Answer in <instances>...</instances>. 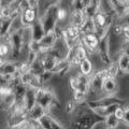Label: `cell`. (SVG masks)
<instances>
[{"instance_id": "obj_1", "label": "cell", "mask_w": 129, "mask_h": 129, "mask_svg": "<svg viewBox=\"0 0 129 129\" xmlns=\"http://www.w3.org/2000/svg\"><path fill=\"white\" fill-rule=\"evenodd\" d=\"M60 8L59 2H53L48 5L43 13L40 15V22H41L42 26L44 28L45 34H50V32L55 31V29L58 27V18L57 13Z\"/></svg>"}, {"instance_id": "obj_2", "label": "cell", "mask_w": 129, "mask_h": 129, "mask_svg": "<svg viewBox=\"0 0 129 129\" xmlns=\"http://www.w3.org/2000/svg\"><path fill=\"white\" fill-rule=\"evenodd\" d=\"M37 104L43 108L48 114L53 109H59V102L56 99L54 92L46 87H40L37 89Z\"/></svg>"}, {"instance_id": "obj_3", "label": "cell", "mask_w": 129, "mask_h": 129, "mask_svg": "<svg viewBox=\"0 0 129 129\" xmlns=\"http://www.w3.org/2000/svg\"><path fill=\"white\" fill-rule=\"evenodd\" d=\"M126 100L123 98H118L116 96H103L97 99L88 100L86 102L87 108L90 111H94L96 109H101V108H107L110 106H120L124 107L126 104Z\"/></svg>"}, {"instance_id": "obj_4", "label": "cell", "mask_w": 129, "mask_h": 129, "mask_svg": "<svg viewBox=\"0 0 129 129\" xmlns=\"http://www.w3.org/2000/svg\"><path fill=\"white\" fill-rule=\"evenodd\" d=\"M97 55L99 59L104 64H111L113 62V58L111 56V50H110V34L104 36L103 38L100 39L98 48H97Z\"/></svg>"}, {"instance_id": "obj_5", "label": "cell", "mask_w": 129, "mask_h": 129, "mask_svg": "<svg viewBox=\"0 0 129 129\" xmlns=\"http://www.w3.org/2000/svg\"><path fill=\"white\" fill-rule=\"evenodd\" d=\"M108 78V72L107 69H100L92 73L90 76V91L89 94L92 95H99L102 92V87H103V82L104 80Z\"/></svg>"}, {"instance_id": "obj_6", "label": "cell", "mask_w": 129, "mask_h": 129, "mask_svg": "<svg viewBox=\"0 0 129 129\" xmlns=\"http://www.w3.org/2000/svg\"><path fill=\"white\" fill-rule=\"evenodd\" d=\"M39 8H27L21 13V19L24 27H31L34 24L40 19Z\"/></svg>"}, {"instance_id": "obj_7", "label": "cell", "mask_w": 129, "mask_h": 129, "mask_svg": "<svg viewBox=\"0 0 129 129\" xmlns=\"http://www.w3.org/2000/svg\"><path fill=\"white\" fill-rule=\"evenodd\" d=\"M81 42H82L84 47L87 50L88 54H97V48H98V45H99L100 38L97 36L96 32L83 35Z\"/></svg>"}, {"instance_id": "obj_8", "label": "cell", "mask_w": 129, "mask_h": 129, "mask_svg": "<svg viewBox=\"0 0 129 129\" xmlns=\"http://www.w3.org/2000/svg\"><path fill=\"white\" fill-rule=\"evenodd\" d=\"M39 59H40V62H41L44 71H48V72H53L55 67L57 66L58 61H60V60H58L56 57H54V56H52L47 53L40 54Z\"/></svg>"}, {"instance_id": "obj_9", "label": "cell", "mask_w": 129, "mask_h": 129, "mask_svg": "<svg viewBox=\"0 0 129 129\" xmlns=\"http://www.w3.org/2000/svg\"><path fill=\"white\" fill-rule=\"evenodd\" d=\"M22 103L27 112H29L31 109H34L37 106V89H35V88H28L25 96H24Z\"/></svg>"}, {"instance_id": "obj_10", "label": "cell", "mask_w": 129, "mask_h": 129, "mask_svg": "<svg viewBox=\"0 0 129 129\" xmlns=\"http://www.w3.org/2000/svg\"><path fill=\"white\" fill-rule=\"evenodd\" d=\"M118 89V82L117 79L114 78H108L104 80L103 82V87H102V92L104 96H114Z\"/></svg>"}, {"instance_id": "obj_11", "label": "cell", "mask_w": 129, "mask_h": 129, "mask_svg": "<svg viewBox=\"0 0 129 129\" xmlns=\"http://www.w3.org/2000/svg\"><path fill=\"white\" fill-rule=\"evenodd\" d=\"M86 21V17L84 15V12L82 11H70L69 15V25H72L74 27H78L81 29V27L84 25V23Z\"/></svg>"}, {"instance_id": "obj_12", "label": "cell", "mask_w": 129, "mask_h": 129, "mask_svg": "<svg viewBox=\"0 0 129 129\" xmlns=\"http://www.w3.org/2000/svg\"><path fill=\"white\" fill-rule=\"evenodd\" d=\"M100 6H101V1H95V0H91V1H88L87 6L84 10V15H85L86 19H92L100 12Z\"/></svg>"}, {"instance_id": "obj_13", "label": "cell", "mask_w": 129, "mask_h": 129, "mask_svg": "<svg viewBox=\"0 0 129 129\" xmlns=\"http://www.w3.org/2000/svg\"><path fill=\"white\" fill-rule=\"evenodd\" d=\"M16 103H17V98H16L14 92H11V94L0 99V110L10 111L16 106Z\"/></svg>"}, {"instance_id": "obj_14", "label": "cell", "mask_w": 129, "mask_h": 129, "mask_svg": "<svg viewBox=\"0 0 129 129\" xmlns=\"http://www.w3.org/2000/svg\"><path fill=\"white\" fill-rule=\"evenodd\" d=\"M31 37H32V42H40L41 40L44 38L45 36V31H44V28L42 26L41 22L39 21L36 22L31 27Z\"/></svg>"}, {"instance_id": "obj_15", "label": "cell", "mask_w": 129, "mask_h": 129, "mask_svg": "<svg viewBox=\"0 0 129 129\" xmlns=\"http://www.w3.org/2000/svg\"><path fill=\"white\" fill-rule=\"evenodd\" d=\"M79 69H80V73L90 78L92 73H94V63H92V61L89 58H86L83 61H81Z\"/></svg>"}, {"instance_id": "obj_16", "label": "cell", "mask_w": 129, "mask_h": 129, "mask_svg": "<svg viewBox=\"0 0 129 129\" xmlns=\"http://www.w3.org/2000/svg\"><path fill=\"white\" fill-rule=\"evenodd\" d=\"M46 111L44 110L43 108H41L40 106H36L34 109H31V110L27 113V116H28V119L29 120H35V122H39L40 119H41L44 115L46 114Z\"/></svg>"}, {"instance_id": "obj_17", "label": "cell", "mask_w": 129, "mask_h": 129, "mask_svg": "<svg viewBox=\"0 0 129 129\" xmlns=\"http://www.w3.org/2000/svg\"><path fill=\"white\" fill-rule=\"evenodd\" d=\"M120 106H110V107H107V108H101V109H96L92 112L95 113L96 115H98L99 117L101 118H106L108 116L113 115L115 113V111L117 110V108H119Z\"/></svg>"}, {"instance_id": "obj_18", "label": "cell", "mask_w": 129, "mask_h": 129, "mask_svg": "<svg viewBox=\"0 0 129 129\" xmlns=\"http://www.w3.org/2000/svg\"><path fill=\"white\" fill-rule=\"evenodd\" d=\"M119 125H120V120L116 118V116L114 114L106 117L102 123V126L104 129H117L119 127Z\"/></svg>"}, {"instance_id": "obj_19", "label": "cell", "mask_w": 129, "mask_h": 129, "mask_svg": "<svg viewBox=\"0 0 129 129\" xmlns=\"http://www.w3.org/2000/svg\"><path fill=\"white\" fill-rule=\"evenodd\" d=\"M116 62L118 64V68L122 73H126V70L129 66V56L126 55V54H123L120 53L117 60H116Z\"/></svg>"}, {"instance_id": "obj_20", "label": "cell", "mask_w": 129, "mask_h": 129, "mask_svg": "<svg viewBox=\"0 0 129 129\" xmlns=\"http://www.w3.org/2000/svg\"><path fill=\"white\" fill-rule=\"evenodd\" d=\"M107 69V72H108V76H110V78H114V79H117V76L119 73H122L118 68V64L116 61H113L111 64H109V66L106 68Z\"/></svg>"}, {"instance_id": "obj_21", "label": "cell", "mask_w": 129, "mask_h": 129, "mask_svg": "<svg viewBox=\"0 0 129 129\" xmlns=\"http://www.w3.org/2000/svg\"><path fill=\"white\" fill-rule=\"evenodd\" d=\"M53 119L54 117L51 114L46 113L43 117L39 120V125L41 129H52V124H53Z\"/></svg>"}, {"instance_id": "obj_22", "label": "cell", "mask_w": 129, "mask_h": 129, "mask_svg": "<svg viewBox=\"0 0 129 129\" xmlns=\"http://www.w3.org/2000/svg\"><path fill=\"white\" fill-rule=\"evenodd\" d=\"M11 55H12V50H11V46L9 45V43L7 42L0 43V58L5 59L6 57Z\"/></svg>"}, {"instance_id": "obj_23", "label": "cell", "mask_w": 129, "mask_h": 129, "mask_svg": "<svg viewBox=\"0 0 129 129\" xmlns=\"http://www.w3.org/2000/svg\"><path fill=\"white\" fill-rule=\"evenodd\" d=\"M69 15H70V12L68 11L66 8H63L60 6L59 10H58V13H57V18H58V24L59 23H62L64 22L66 19L69 21Z\"/></svg>"}, {"instance_id": "obj_24", "label": "cell", "mask_w": 129, "mask_h": 129, "mask_svg": "<svg viewBox=\"0 0 129 129\" xmlns=\"http://www.w3.org/2000/svg\"><path fill=\"white\" fill-rule=\"evenodd\" d=\"M88 1H82V0H76V1H72L71 2V7L73 11H82L84 12L85 8L87 6Z\"/></svg>"}, {"instance_id": "obj_25", "label": "cell", "mask_w": 129, "mask_h": 129, "mask_svg": "<svg viewBox=\"0 0 129 129\" xmlns=\"http://www.w3.org/2000/svg\"><path fill=\"white\" fill-rule=\"evenodd\" d=\"M11 92H13V89L10 85H0V99L11 94Z\"/></svg>"}, {"instance_id": "obj_26", "label": "cell", "mask_w": 129, "mask_h": 129, "mask_svg": "<svg viewBox=\"0 0 129 129\" xmlns=\"http://www.w3.org/2000/svg\"><path fill=\"white\" fill-rule=\"evenodd\" d=\"M120 53L129 56V40L123 38L122 43H120Z\"/></svg>"}, {"instance_id": "obj_27", "label": "cell", "mask_w": 129, "mask_h": 129, "mask_svg": "<svg viewBox=\"0 0 129 129\" xmlns=\"http://www.w3.org/2000/svg\"><path fill=\"white\" fill-rule=\"evenodd\" d=\"M54 74L52 73V72H48V71H44L43 73L41 74V76H40V82H41V84H43V83H45V82H47L48 80H50L52 76H53Z\"/></svg>"}, {"instance_id": "obj_28", "label": "cell", "mask_w": 129, "mask_h": 129, "mask_svg": "<svg viewBox=\"0 0 129 129\" xmlns=\"http://www.w3.org/2000/svg\"><path fill=\"white\" fill-rule=\"evenodd\" d=\"M114 115L116 116V118H117L118 120H120V122H123V119H124V115H125L124 107H119V108H117V110L115 111Z\"/></svg>"}, {"instance_id": "obj_29", "label": "cell", "mask_w": 129, "mask_h": 129, "mask_svg": "<svg viewBox=\"0 0 129 129\" xmlns=\"http://www.w3.org/2000/svg\"><path fill=\"white\" fill-rule=\"evenodd\" d=\"M124 110H125V115H124L123 123H124V125H126L127 127H129V104H127V106L124 108Z\"/></svg>"}, {"instance_id": "obj_30", "label": "cell", "mask_w": 129, "mask_h": 129, "mask_svg": "<svg viewBox=\"0 0 129 129\" xmlns=\"http://www.w3.org/2000/svg\"><path fill=\"white\" fill-rule=\"evenodd\" d=\"M123 37L124 39L129 40V24H124L123 25Z\"/></svg>"}, {"instance_id": "obj_31", "label": "cell", "mask_w": 129, "mask_h": 129, "mask_svg": "<svg viewBox=\"0 0 129 129\" xmlns=\"http://www.w3.org/2000/svg\"><path fill=\"white\" fill-rule=\"evenodd\" d=\"M125 74H129V66H128V68H127V70H126V73Z\"/></svg>"}, {"instance_id": "obj_32", "label": "cell", "mask_w": 129, "mask_h": 129, "mask_svg": "<svg viewBox=\"0 0 129 129\" xmlns=\"http://www.w3.org/2000/svg\"><path fill=\"white\" fill-rule=\"evenodd\" d=\"M1 40H2V39H1V37H0V43H1Z\"/></svg>"}, {"instance_id": "obj_33", "label": "cell", "mask_w": 129, "mask_h": 129, "mask_svg": "<svg viewBox=\"0 0 129 129\" xmlns=\"http://www.w3.org/2000/svg\"><path fill=\"white\" fill-rule=\"evenodd\" d=\"M0 9H1V6H0Z\"/></svg>"}]
</instances>
